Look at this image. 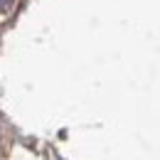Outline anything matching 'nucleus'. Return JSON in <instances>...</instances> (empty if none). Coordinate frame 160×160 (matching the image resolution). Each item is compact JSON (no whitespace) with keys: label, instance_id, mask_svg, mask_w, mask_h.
Here are the masks:
<instances>
[{"label":"nucleus","instance_id":"1","mask_svg":"<svg viewBox=\"0 0 160 160\" xmlns=\"http://www.w3.org/2000/svg\"><path fill=\"white\" fill-rule=\"evenodd\" d=\"M10 2H12V0H0V8H8Z\"/></svg>","mask_w":160,"mask_h":160}]
</instances>
